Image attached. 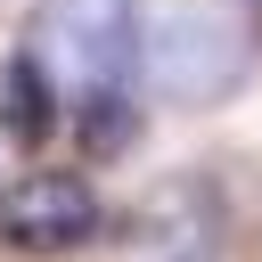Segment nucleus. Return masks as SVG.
<instances>
[{
    "mask_svg": "<svg viewBox=\"0 0 262 262\" xmlns=\"http://www.w3.org/2000/svg\"><path fill=\"white\" fill-rule=\"evenodd\" d=\"M254 66V25L237 0H164L147 8V41H139V74L156 98L172 106H213L246 82Z\"/></svg>",
    "mask_w": 262,
    "mask_h": 262,
    "instance_id": "1",
    "label": "nucleus"
},
{
    "mask_svg": "<svg viewBox=\"0 0 262 262\" xmlns=\"http://www.w3.org/2000/svg\"><path fill=\"white\" fill-rule=\"evenodd\" d=\"M139 41H147L139 0H41L33 25H25V49L57 74V90L74 82L82 98L123 90V74L139 66Z\"/></svg>",
    "mask_w": 262,
    "mask_h": 262,
    "instance_id": "2",
    "label": "nucleus"
},
{
    "mask_svg": "<svg viewBox=\"0 0 262 262\" xmlns=\"http://www.w3.org/2000/svg\"><path fill=\"white\" fill-rule=\"evenodd\" d=\"M98 229H106V213H98L90 172H16L0 188V246L25 262L82 254V246H98Z\"/></svg>",
    "mask_w": 262,
    "mask_h": 262,
    "instance_id": "3",
    "label": "nucleus"
},
{
    "mask_svg": "<svg viewBox=\"0 0 262 262\" xmlns=\"http://www.w3.org/2000/svg\"><path fill=\"white\" fill-rule=\"evenodd\" d=\"M213 237H221V196H213L196 172H172V180H156V188L115 221V237H106L90 262H205Z\"/></svg>",
    "mask_w": 262,
    "mask_h": 262,
    "instance_id": "4",
    "label": "nucleus"
},
{
    "mask_svg": "<svg viewBox=\"0 0 262 262\" xmlns=\"http://www.w3.org/2000/svg\"><path fill=\"white\" fill-rule=\"evenodd\" d=\"M66 123V90H57V74L33 57V49H8L0 57V139L8 147H49V131Z\"/></svg>",
    "mask_w": 262,
    "mask_h": 262,
    "instance_id": "5",
    "label": "nucleus"
},
{
    "mask_svg": "<svg viewBox=\"0 0 262 262\" xmlns=\"http://www.w3.org/2000/svg\"><path fill=\"white\" fill-rule=\"evenodd\" d=\"M139 131H147V115L131 106V90H90V98L74 106V139H82V156H90V164L131 156V147H139Z\"/></svg>",
    "mask_w": 262,
    "mask_h": 262,
    "instance_id": "6",
    "label": "nucleus"
}]
</instances>
